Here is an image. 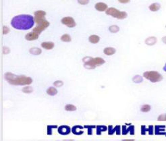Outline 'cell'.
Listing matches in <instances>:
<instances>
[{
	"label": "cell",
	"instance_id": "obj_1",
	"mask_svg": "<svg viewBox=\"0 0 166 141\" xmlns=\"http://www.w3.org/2000/svg\"><path fill=\"white\" fill-rule=\"evenodd\" d=\"M35 22V18L30 15L20 14L14 17L11 24L15 29L28 30L33 26Z\"/></svg>",
	"mask_w": 166,
	"mask_h": 141
},
{
	"label": "cell",
	"instance_id": "obj_2",
	"mask_svg": "<svg viewBox=\"0 0 166 141\" xmlns=\"http://www.w3.org/2000/svg\"><path fill=\"white\" fill-rule=\"evenodd\" d=\"M5 79L9 84L13 85H29L33 82V79L25 76H17L10 72H7L4 75Z\"/></svg>",
	"mask_w": 166,
	"mask_h": 141
},
{
	"label": "cell",
	"instance_id": "obj_3",
	"mask_svg": "<svg viewBox=\"0 0 166 141\" xmlns=\"http://www.w3.org/2000/svg\"><path fill=\"white\" fill-rule=\"evenodd\" d=\"M84 62V66L87 69H95L97 66H100L105 63V60L101 58H95L86 57L82 59Z\"/></svg>",
	"mask_w": 166,
	"mask_h": 141
},
{
	"label": "cell",
	"instance_id": "obj_4",
	"mask_svg": "<svg viewBox=\"0 0 166 141\" xmlns=\"http://www.w3.org/2000/svg\"><path fill=\"white\" fill-rule=\"evenodd\" d=\"M143 77L153 83H157L163 80V76L157 71H147L143 73Z\"/></svg>",
	"mask_w": 166,
	"mask_h": 141
},
{
	"label": "cell",
	"instance_id": "obj_5",
	"mask_svg": "<svg viewBox=\"0 0 166 141\" xmlns=\"http://www.w3.org/2000/svg\"><path fill=\"white\" fill-rule=\"evenodd\" d=\"M106 14L113 17L115 18L119 19V20H123L127 18L128 14L126 12L120 11L116 8L114 7H109L105 12Z\"/></svg>",
	"mask_w": 166,
	"mask_h": 141
},
{
	"label": "cell",
	"instance_id": "obj_6",
	"mask_svg": "<svg viewBox=\"0 0 166 141\" xmlns=\"http://www.w3.org/2000/svg\"><path fill=\"white\" fill-rule=\"evenodd\" d=\"M35 15V21L37 23V25L41 24L43 23H44L45 22H46V20L45 18V16L46 15V12L43 10H38L36 11L34 13Z\"/></svg>",
	"mask_w": 166,
	"mask_h": 141
},
{
	"label": "cell",
	"instance_id": "obj_7",
	"mask_svg": "<svg viewBox=\"0 0 166 141\" xmlns=\"http://www.w3.org/2000/svg\"><path fill=\"white\" fill-rule=\"evenodd\" d=\"M61 22L63 24H64L66 26H67L69 28H74L76 25V22L74 21V18H72V17L68 16L64 17L61 19Z\"/></svg>",
	"mask_w": 166,
	"mask_h": 141
},
{
	"label": "cell",
	"instance_id": "obj_8",
	"mask_svg": "<svg viewBox=\"0 0 166 141\" xmlns=\"http://www.w3.org/2000/svg\"><path fill=\"white\" fill-rule=\"evenodd\" d=\"M128 133H130V135H134V126L132 124H130L129 127H128V128H126V125L122 126V135H126V134H128Z\"/></svg>",
	"mask_w": 166,
	"mask_h": 141
},
{
	"label": "cell",
	"instance_id": "obj_9",
	"mask_svg": "<svg viewBox=\"0 0 166 141\" xmlns=\"http://www.w3.org/2000/svg\"><path fill=\"white\" fill-rule=\"evenodd\" d=\"M49 26V22L46 21V22H45L44 23H43V24L37 25L35 28H33V32H35L39 35L41 32L46 29Z\"/></svg>",
	"mask_w": 166,
	"mask_h": 141
},
{
	"label": "cell",
	"instance_id": "obj_10",
	"mask_svg": "<svg viewBox=\"0 0 166 141\" xmlns=\"http://www.w3.org/2000/svg\"><path fill=\"white\" fill-rule=\"evenodd\" d=\"M116 132L117 135H120L121 134V126L119 125H117L113 128L111 125H109L108 126V134L109 135H113Z\"/></svg>",
	"mask_w": 166,
	"mask_h": 141
},
{
	"label": "cell",
	"instance_id": "obj_11",
	"mask_svg": "<svg viewBox=\"0 0 166 141\" xmlns=\"http://www.w3.org/2000/svg\"><path fill=\"white\" fill-rule=\"evenodd\" d=\"M71 131H72V129L70 128V126H65V125L59 126L57 130L58 133L61 135H68Z\"/></svg>",
	"mask_w": 166,
	"mask_h": 141
},
{
	"label": "cell",
	"instance_id": "obj_12",
	"mask_svg": "<svg viewBox=\"0 0 166 141\" xmlns=\"http://www.w3.org/2000/svg\"><path fill=\"white\" fill-rule=\"evenodd\" d=\"M155 127V135H165V126L164 125H156Z\"/></svg>",
	"mask_w": 166,
	"mask_h": 141
},
{
	"label": "cell",
	"instance_id": "obj_13",
	"mask_svg": "<svg viewBox=\"0 0 166 141\" xmlns=\"http://www.w3.org/2000/svg\"><path fill=\"white\" fill-rule=\"evenodd\" d=\"M157 42V38L156 37H154V36H151V37H149L147 38L144 41V43L147 45H149V46H153L155 45Z\"/></svg>",
	"mask_w": 166,
	"mask_h": 141
},
{
	"label": "cell",
	"instance_id": "obj_14",
	"mask_svg": "<svg viewBox=\"0 0 166 141\" xmlns=\"http://www.w3.org/2000/svg\"><path fill=\"white\" fill-rule=\"evenodd\" d=\"M84 127L80 125H77V126H74L72 128V132L74 134V135H81L83 134L82 129Z\"/></svg>",
	"mask_w": 166,
	"mask_h": 141
},
{
	"label": "cell",
	"instance_id": "obj_15",
	"mask_svg": "<svg viewBox=\"0 0 166 141\" xmlns=\"http://www.w3.org/2000/svg\"><path fill=\"white\" fill-rule=\"evenodd\" d=\"M39 34L36 33L35 32H29V33L26 34L25 35V39L27 41H35V40H37L39 38Z\"/></svg>",
	"mask_w": 166,
	"mask_h": 141
},
{
	"label": "cell",
	"instance_id": "obj_16",
	"mask_svg": "<svg viewBox=\"0 0 166 141\" xmlns=\"http://www.w3.org/2000/svg\"><path fill=\"white\" fill-rule=\"evenodd\" d=\"M95 9L99 12H104L106 11L108 8H107V4L102 3V2H99L97 4H95Z\"/></svg>",
	"mask_w": 166,
	"mask_h": 141
},
{
	"label": "cell",
	"instance_id": "obj_17",
	"mask_svg": "<svg viewBox=\"0 0 166 141\" xmlns=\"http://www.w3.org/2000/svg\"><path fill=\"white\" fill-rule=\"evenodd\" d=\"M161 6L160 4H159V3H153V4H151L150 5L149 8L151 12H156L159 11V9H161Z\"/></svg>",
	"mask_w": 166,
	"mask_h": 141
},
{
	"label": "cell",
	"instance_id": "obj_18",
	"mask_svg": "<svg viewBox=\"0 0 166 141\" xmlns=\"http://www.w3.org/2000/svg\"><path fill=\"white\" fill-rule=\"evenodd\" d=\"M54 46H55V45L53 42H43L41 43V47H42L43 48L47 50H50V49H52L54 48Z\"/></svg>",
	"mask_w": 166,
	"mask_h": 141
},
{
	"label": "cell",
	"instance_id": "obj_19",
	"mask_svg": "<svg viewBox=\"0 0 166 141\" xmlns=\"http://www.w3.org/2000/svg\"><path fill=\"white\" fill-rule=\"evenodd\" d=\"M116 52V49L113 48V47H106V48H105V49H104V53H105L106 56H112Z\"/></svg>",
	"mask_w": 166,
	"mask_h": 141
},
{
	"label": "cell",
	"instance_id": "obj_20",
	"mask_svg": "<svg viewBox=\"0 0 166 141\" xmlns=\"http://www.w3.org/2000/svg\"><path fill=\"white\" fill-rule=\"evenodd\" d=\"M99 40H100V37L97 35H95L90 36L89 38V42L92 43V44H96V43H99Z\"/></svg>",
	"mask_w": 166,
	"mask_h": 141
},
{
	"label": "cell",
	"instance_id": "obj_21",
	"mask_svg": "<svg viewBox=\"0 0 166 141\" xmlns=\"http://www.w3.org/2000/svg\"><path fill=\"white\" fill-rule=\"evenodd\" d=\"M97 132L96 134L97 135H101L102 132H105L107 130L108 128L105 126H97Z\"/></svg>",
	"mask_w": 166,
	"mask_h": 141
},
{
	"label": "cell",
	"instance_id": "obj_22",
	"mask_svg": "<svg viewBox=\"0 0 166 141\" xmlns=\"http://www.w3.org/2000/svg\"><path fill=\"white\" fill-rule=\"evenodd\" d=\"M30 53L32 55H35V56H38L42 53V50L39 47H33L30 49Z\"/></svg>",
	"mask_w": 166,
	"mask_h": 141
},
{
	"label": "cell",
	"instance_id": "obj_23",
	"mask_svg": "<svg viewBox=\"0 0 166 141\" xmlns=\"http://www.w3.org/2000/svg\"><path fill=\"white\" fill-rule=\"evenodd\" d=\"M47 95H50V96H54V95H57V91L55 88L49 87L47 90Z\"/></svg>",
	"mask_w": 166,
	"mask_h": 141
},
{
	"label": "cell",
	"instance_id": "obj_24",
	"mask_svg": "<svg viewBox=\"0 0 166 141\" xmlns=\"http://www.w3.org/2000/svg\"><path fill=\"white\" fill-rule=\"evenodd\" d=\"M151 107L150 105H148V104L143 105L140 107V111L143 112V113H147V112L151 111Z\"/></svg>",
	"mask_w": 166,
	"mask_h": 141
},
{
	"label": "cell",
	"instance_id": "obj_25",
	"mask_svg": "<svg viewBox=\"0 0 166 141\" xmlns=\"http://www.w3.org/2000/svg\"><path fill=\"white\" fill-rule=\"evenodd\" d=\"M132 81L134 82V83L139 84L141 83L142 81H143V78L142 76H141L140 75H136L132 78Z\"/></svg>",
	"mask_w": 166,
	"mask_h": 141
},
{
	"label": "cell",
	"instance_id": "obj_26",
	"mask_svg": "<svg viewBox=\"0 0 166 141\" xmlns=\"http://www.w3.org/2000/svg\"><path fill=\"white\" fill-rule=\"evenodd\" d=\"M109 30L111 33H117L120 31V27L117 25H111L109 26Z\"/></svg>",
	"mask_w": 166,
	"mask_h": 141
},
{
	"label": "cell",
	"instance_id": "obj_27",
	"mask_svg": "<svg viewBox=\"0 0 166 141\" xmlns=\"http://www.w3.org/2000/svg\"><path fill=\"white\" fill-rule=\"evenodd\" d=\"M61 40L63 42H70L72 41V38L68 34H64L61 37Z\"/></svg>",
	"mask_w": 166,
	"mask_h": 141
},
{
	"label": "cell",
	"instance_id": "obj_28",
	"mask_svg": "<svg viewBox=\"0 0 166 141\" xmlns=\"http://www.w3.org/2000/svg\"><path fill=\"white\" fill-rule=\"evenodd\" d=\"M65 110L68 111H76V106L71 105V104H68L67 105L65 106Z\"/></svg>",
	"mask_w": 166,
	"mask_h": 141
},
{
	"label": "cell",
	"instance_id": "obj_29",
	"mask_svg": "<svg viewBox=\"0 0 166 141\" xmlns=\"http://www.w3.org/2000/svg\"><path fill=\"white\" fill-rule=\"evenodd\" d=\"M97 126H87V125H85L84 126V128H87V132H88V135H92V129L93 128H95Z\"/></svg>",
	"mask_w": 166,
	"mask_h": 141
},
{
	"label": "cell",
	"instance_id": "obj_30",
	"mask_svg": "<svg viewBox=\"0 0 166 141\" xmlns=\"http://www.w3.org/2000/svg\"><path fill=\"white\" fill-rule=\"evenodd\" d=\"M57 125H48L47 126V135L51 136L52 134V129L53 128H57Z\"/></svg>",
	"mask_w": 166,
	"mask_h": 141
},
{
	"label": "cell",
	"instance_id": "obj_31",
	"mask_svg": "<svg viewBox=\"0 0 166 141\" xmlns=\"http://www.w3.org/2000/svg\"><path fill=\"white\" fill-rule=\"evenodd\" d=\"M22 91L24 93H31L33 91V89L31 86H26L22 89Z\"/></svg>",
	"mask_w": 166,
	"mask_h": 141
},
{
	"label": "cell",
	"instance_id": "obj_32",
	"mask_svg": "<svg viewBox=\"0 0 166 141\" xmlns=\"http://www.w3.org/2000/svg\"><path fill=\"white\" fill-rule=\"evenodd\" d=\"M155 132V127L153 126V125H150L148 127V134H149V135H153Z\"/></svg>",
	"mask_w": 166,
	"mask_h": 141
},
{
	"label": "cell",
	"instance_id": "obj_33",
	"mask_svg": "<svg viewBox=\"0 0 166 141\" xmlns=\"http://www.w3.org/2000/svg\"><path fill=\"white\" fill-rule=\"evenodd\" d=\"M157 120L159 122H166V113H163V114H161L157 117Z\"/></svg>",
	"mask_w": 166,
	"mask_h": 141
},
{
	"label": "cell",
	"instance_id": "obj_34",
	"mask_svg": "<svg viewBox=\"0 0 166 141\" xmlns=\"http://www.w3.org/2000/svg\"><path fill=\"white\" fill-rule=\"evenodd\" d=\"M147 132H148V128H147L144 125L141 126V134L145 135Z\"/></svg>",
	"mask_w": 166,
	"mask_h": 141
},
{
	"label": "cell",
	"instance_id": "obj_35",
	"mask_svg": "<svg viewBox=\"0 0 166 141\" xmlns=\"http://www.w3.org/2000/svg\"><path fill=\"white\" fill-rule=\"evenodd\" d=\"M54 84L55 87H61V86H63L64 83H63V82L61 81V80H57V81H55L54 82Z\"/></svg>",
	"mask_w": 166,
	"mask_h": 141
},
{
	"label": "cell",
	"instance_id": "obj_36",
	"mask_svg": "<svg viewBox=\"0 0 166 141\" xmlns=\"http://www.w3.org/2000/svg\"><path fill=\"white\" fill-rule=\"evenodd\" d=\"M78 2L81 5H87L89 3V0H78Z\"/></svg>",
	"mask_w": 166,
	"mask_h": 141
},
{
	"label": "cell",
	"instance_id": "obj_37",
	"mask_svg": "<svg viewBox=\"0 0 166 141\" xmlns=\"http://www.w3.org/2000/svg\"><path fill=\"white\" fill-rule=\"evenodd\" d=\"M9 29L8 27H7V26H3V34H4V35H6V34L9 33Z\"/></svg>",
	"mask_w": 166,
	"mask_h": 141
},
{
	"label": "cell",
	"instance_id": "obj_38",
	"mask_svg": "<svg viewBox=\"0 0 166 141\" xmlns=\"http://www.w3.org/2000/svg\"><path fill=\"white\" fill-rule=\"evenodd\" d=\"M3 53H4V54L9 53V48L6 47H3Z\"/></svg>",
	"mask_w": 166,
	"mask_h": 141
},
{
	"label": "cell",
	"instance_id": "obj_39",
	"mask_svg": "<svg viewBox=\"0 0 166 141\" xmlns=\"http://www.w3.org/2000/svg\"><path fill=\"white\" fill-rule=\"evenodd\" d=\"M118 2L121 4H128L130 2V0H118Z\"/></svg>",
	"mask_w": 166,
	"mask_h": 141
},
{
	"label": "cell",
	"instance_id": "obj_40",
	"mask_svg": "<svg viewBox=\"0 0 166 141\" xmlns=\"http://www.w3.org/2000/svg\"><path fill=\"white\" fill-rule=\"evenodd\" d=\"M161 41L164 44L166 45V36H164V37H162V39H161Z\"/></svg>",
	"mask_w": 166,
	"mask_h": 141
},
{
	"label": "cell",
	"instance_id": "obj_41",
	"mask_svg": "<svg viewBox=\"0 0 166 141\" xmlns=\"http://www.w3.org/2000/svg\"><path fill=\"white\" fill-rule=\"evenodd\" d=\"M163 70L166 72V63H165V65L163 66Z\"/></svg>",
	"mask_w": 166,
	"mask_h": 141
},
{
	"label": "cell",
	"instance_id": "obj_42",
	"mask_svg": "<svg viewBox=\"0 0 166 141\" xmlns=\"http://www.w3.org/2000/svg\"><path fill=\"white\" fill-rule=\"evenodd\" d=\"M165 136H166V134H165Z\"/></svg>",
	"mask_w": 166,
	"mask_h": 141
}]
</instances>
